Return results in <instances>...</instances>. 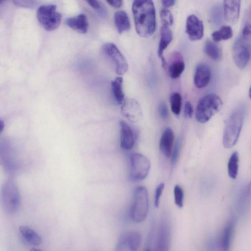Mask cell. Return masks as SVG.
<instances>
[{
    "mask_svg": "<svg viewBox=\"0 0 251 251\" xmlns=\"http://www.w3.org/2000/svg\"><path fill=\"white\" fill-rule=\"evenodd\" d=\"M132 11L137 33L148 38L154 33L156 27L155 10L152 0H134Z\"/></svg>",
    "mask_w": 251,
    "mask_h": 251,
    "instance_id": "obj_1",
    "label": "cell"
},
{
    "mask_svg": "<svg viewBox=\"0 0 251 251\" xmlns=\"http://www.w3.org/2000/svg\"><path fill=\"white\" fill-rule=\"evenodd\" d=\"M244 115V108L239 107L230 116L223 134V143L225 148H230L236 144L242 128Z\"/></svg>",
    "mask_w": 251,
    "mask_h": 251,
    "instance_id": "obj_2",
    "label": "cell"
},
{
    "mask_svg": "<svg viewBox=\"0 0 251 251\" xmlns=\"http://www.w3.org/2000/svg\"><path fill=\"white\" fill-rule=\"evenodd\" d=\"M223 102L216 94H210L201 98L197 105L196 120L201 123L207 122L222 108Z\"/></svg>",
    "mask_w": 251,
    "mask_h": 251,
    "instance_id": "obj_3",
    "label": "cell"
},
{
    "mask_svg": "<svg viewBox=\"0 0 251 251\" xmlns=\"http://www.w3.org/2000/svg\"><path fill=\"white\" fill-rule=\"evenodd\" d=\"M149 205L148 192L146 187L142 186L136 187L130 211L132 221L137 223L143 222L147 216Z\"/></svg>",
    "mask_w": 251,
    "mask_h": 251,
    "instance_id": "obj_4",
    "label": "cell"
},
{
    "mask_svg": "<svg viewBox=\"0 0 251 251\" xmlns=\"http://www.w3.org/2000/svg\"><path fill=\"white\" fill-rule=\"evenodd\" d=\"M1 200L6 212L13 214L18 211L20 205V193L17 185L13 180H7L3 184L1 189Z\"/></svg>",
    "mask_w": 251,
    "mask_h": 251,
    "instance_id": "obj_5",
    "label": "cell"
},
{
    "mask_svg": "<svg viewBox=\"0 0 251 251\" xmlns=\"http://www.w3.org/2000/svg\"><path fill=\"white\" fill-rule=\"evenodd\" d=\"M151 168L149 159L139 153H133L129 157V177L134 181L144 179Z\"/></svg>",
    "mask_w": 251,
    "mask_h": 251,
    "instance_id": "obj_6",
    "label": "cell"
},
{
    "mask_svg": "<svg viewBox=\"0 0 251 251\" xmlns=\"http://www.w3.org/2000/svg\"><path fill=\"white\" fill-rule=\"evenodd\" d=\"M37 18L47 31L56 29L60 25L62 16L56 11V6L53 4L44 5L40 6L37 11Z\"/></svg>",
    "mask_w": 251,
    "mask_h": 251,
    "instance_id": "obj_7",
    "label": "cell"
},
{
    "mask_svg": "<svg viewBox=\"0 0 251 251\" xmlns=\"http://www.w3.org/2000/svg\"><path fill=\"white\" fill-rule=\"evenodd\" d=\"M102 52L116 74L122 75L126 73L128 69L127 62L115 44L111 43L104 44L102 47Z\"/></svg>",
    "mask_w": 251,
    "mask_h": 251,
    "instance_id": "obj_8",
    "label": "cell"
},
{
    "mask_svg": "<svg viewBox=\"0 0 251 251\" xmlns=\"http://www.w3.org/2000/svg\"><path fill=\"white\" fill-rule=\"evenodd\" d=\"M251 39L241 35L235 40L232 47V56L235 65L242 69L248 65L251 54Z\"/></svg>",
    "mask_w": 251,
    "mask_h": 251,
    "instance_id": "obj_9",
    "label": "cell"
},
{
    "mask_svg": "<svg viewBox=\"0 0 251 251\" xmlns=\"http://www.w3.org/2000/svg\"><path fill=\"white\" fill-rule=\"evenodd\" d=\"M141 240V235L137 231L124 232L119 236L116 246V251H137L140 246Z\"/></svg>",
    "mask_w": 251,
    "mask_h": 251,
    "instance_id": "obj_10",
    "label": "cell"
},
{
    "mask_svg": "<svg viewBox=\"0 0 251 251\" xmlns=\"http://www.w3.org/2000/svg\"><path fill=\"white\" fill-rule=\"evenodd\" d=\"M121 113L130 122L136 123L143 118V110L139 102L133 98L125 99L122 103Z\"/></svg>",
    "mask_w": 251,
    "mask_h": 251,
    "instance_id": "obj_11",
    "label": "cell"
},
{
    "mask_svg": "<svg viewBox=\"0 0 251 251\" xmlns=\"http://www.w3.org/2000/svg\"><path fill=\"white\" fill-rule=\"evenodd\" d=\"M186 32L189 39L192 41L201 39L204 33V27L202 21L195 15H189L186 21Z\"/></svg>",
    "mask_w": 251,
    "mask_h": 251,
    "instance_id": "obj_12",
    "label": "cell"
},
{
    "mask_svg": "<svg viewBox=\"0 0 251 251\" xmlns=\"http://www.w3.org/2000/svg\"><path fill=\"white\" fill-rule=\"evenodd\" d=\"M120 146L124 150L128 151L134 146L137 135L131 126L125 121H120Z\"/></svg>",
    "mask_w": 251,
    "mask_h": 251,
    "instance_id": "obj_13",
    "label": "cell"
},
{
    "mask_svg": "<svg viewBox=\"0 0 251 251\" xmlns=\"http://www.w3.org/2000/svg\"><path fill=\"white\" fill-rule=\"evenodd\" d=\"M241 0H224L223 10L226 20L229 24L237 22L240 11Z\"/></svg>",
    "mask_w": 251,
    "mask_h": 251,
    "instance_id": "obj_14",
    "label": "cell"
},
{
    "mask_svg": "<svg viewBox=\"0 0 251 251\" xmlns=\"http://www.w3.org/2000/svg\"><path fill=\"white\" fill-rule=\"evenodd\" d=\"M211 78V71L206 64L200 63L197 65L194 77V84L198 88L206 87Z\"/></svg>",
    "mask_w": 251,
    "mask_h": 251,
    "instance_id": "obj_15",
    "label": "cell"
},
{
    "mask_svg": "<svg viewBox=\"0 0 251 251\" xmlns=\"http://www.w3.org/2000/svg\"><path fill=\"white\" fill-rule=\"evenodd\" d=\"M65 22L69 27L79 33L85 34L87 32L89 24L87 18L84 14L69 18Z\"/></svg>",
    "mask_w": 251,
    "mask_h": 251,
    "instance_id": "obj_16",
    "label": "cell"
},
{
    "mask_svg": "<svg viewBox=\"0 0 251 251\" xmlns=\"http://www.w3.org/2000/svg\"><path fill=\"white\" fill-rule=\"evenodd\" d=\"M174 133L170 128H167L160 138L159 148L162 153L167 157H170L173 151Z\"/></svg>",
    "mask_w": 251,
    "mask_h": 251,
    "instance_id": "obj_17",
    "label": "cell"
},
{
    "mask_svg": "<svg viewBox=\"0 0 251 251\" xmlns=\"http://www.w3.org/2000/svg\"><path fill=\"white\" fill-rule=\"evenodd\" d=\"M172 58V63L168 67V72L170 76L175 79L181 75L185 68V64L182 57L179 53H175Z\"/></svg>",
    "mask_w": 251,
    "mask_h": 251,
    "instance_id": "obj_18",
    "label": "cell"
},
{
    "mask_svg": "<svg viewBox=\"0 0 251 251\" xmlns=\"http://www.w3.org/2000/svg\"><path fill=\"white\" fill-rule=\"evenodd\" d=\"M114 20L115 26L119 33L128 31L130 28V23L127 13L123 10L115 13Z\"/></svg>",
    "mask_w": 251,
    "mask_h": 251,
    "instance_id": "obj_19",
    "label": "cell"
},
{
    "mask_svg": "<svg viewBox=\"0 0 251 251\" xmlns=\"http://www.w3.org/2000/svg\"><path fill=\"white\" fill-rule=\"evenodd\" d=\"M173 40V34L169 26L162 25L160 30V39L158 49V56L163 57L164 50L167 48Z\"/></svg>",
    "mask_w": 251,
    "mask_h": 251,
    "instance_id": "obj_20",
    "label": "cell"
},
{
    "mask_svg": "<svg viewBox=\"0 0 251 251\" xmlns=\"http://www.w3.org/2000/svg\"><path fill=\"white\" fill-rule=\"evenodd\" d=\"M170 229L167 224L163 223L160 226L157 238L156 246L158 250H167L170 240Z\"/></svg>",
    "mask_w": 251,
    "mask_h": 251,
    "instance_id": "obj_21",
    "label": "cell"
},
{
    "mask_svg": "<svg viewBox=\"0 0 251 251\" xmlns=\"http://www.w3.org/2000/svg\"><path fill=\"white\" fill-rule=\"evenodd\" d=\"M19 230L23 237L29 244L36 246H38L41 244V236L28 226H20Z\"/></svg>",
    "mask_w": 251,
    "mask_h": 251,
    "instance_id": "obj_22",
    "label": "cell"
},
{
    "mask_svg": "<svg viewBox=\"0 0 251 251\" xmlns=\"http://www.w3.org/2000/svg\"><path fill=\"white\" fill-rule=\"evenodd\" d=\"M205 54L214 60L218 61L222 57V51L220 48L215 42L207 40L204 45Z\"/></svg>",
    "mask_w": 251,
    "mask_h": 251,
    "instance_id": "obj_23",
    "label": "cell"
},
{
    "mask_svg": "<svg viewBox=\"0 0 251 251\" xmlns=\"http://www.w3.org/2000/svg\"><path fill=\"white\" fill-rule=\"evenodd\" d=\"M123 82L122 77L118 76L111 82L114 98L120 104H122L125 99V95L123 91Z\"/></svg>",
    "mask_w": 251,
    "mask_h": 251,
    "instance_id": "obj_24",
    "label": "cell"
},
{
    "mask_svg": "<svg viewBox=\"0 0 251 251\" xmlns=\"http://www.w3.org/2000/svg\"><path fill=\"white\" fill-rule=\"evenodd\" d=\"M224 16L223 8L221 4H217L213 6L210 11V21L214 26L220 25Z\"/></svg>",
    "mask_w": 251,
    "mask_h": 251,
    "instance_id": "obj_25",
    "label": "cell"
},
{
    "mask_svg": "<svg viewBox=\"0 0 251 251\" xmlns=\"http://www.w3.org/2000/svg\"><path fill=\"white\" fill-rule=\"evenodd\" d=\"M234 223L229 222L224 228L222 237V247L223 250H229L231 240L234 228Z\"/></svg>",
    "mask_w": 251,
    "mask_h": 251,
    "instance_id": "obj_26",
    "label": "cell"
},
{
    "mask_svg": "<svg viewBox=\"0 0 251 251\" xmlns=\"http://www.w3.org/2000/svg\"><path fill=\"white\" fill-rule=\"evenodd\" d=\"M233 36V31L229 26H223L212 34V37L215 42L226 40Z\"/></svg>",
    "mask_w": 251,
    "mask_h": 251,
    "instance_id": "obj_27",
    "label": "cell"
},
{
    "mask_svg": "<svg viewBox=\"0 0 251 251\" xmlns=\"http://www.w3.org/2000/svg\"><path fill=\"white\" fill-rule=\"evenodd\" d=\"M239 168V155L237 151L234 152L230 156L228 164L227 170L229 176L235 179L237 177Z\"/></svg>",
    "mask_w": 251,
    "mask_h": 251,
    "instance_id": "obj_28",
    "label": "cell"
},
{
    "mask_svg": "<svg viewBox=\"0 0 251 251\" xmlns=\"http://www.w3.org/2000/svg\"><path fill=\"white\" fill-rule=\"evenodd\" d=\"M182 98L180 94L177 92L173 93L170 98V105L172 111L178 115L181 107Z\"/></svg>",
    "mask_w": 251,
    "mask_h": 251,
    "instance_id": "obj_29",
    "label": "cell"
},
{
    "mask_svg": "<svg viewBox=\"0 0 251 251\" xmlns=\"http://www.w3.org/2000/svg\"><path fill=\"white\" fill-rule=\"evenodd\" d=\"M175 202L179 208L183 206L184 192L182 188L178 185H176L174 190Z\"/></svg>",
    "mask_w": 251,
    "mask_h": 251,
    "instance_id": "obj_30",
    "label": "cell"
},
{
    "mask_svg": "<svg viewBox=\"0 0 251 251\" xmlns=\"http://www.w3.org/2000/svg\"><path fill=\"white\" fill-rule=\"evenodd\" d=\"M181 146V139L179 138L177 140L174 147V150L173 151H172V152L171 154V165L172 168H174L175 167L178 160L180 152Z\"/></svg>",
    "mask_w": 251,
    "mask_h": 251,
    "instance_id": "obj_31",
    "label": "cell"
},
{
    "mask_svg": "<svg viewBox=\"0 0 251 251\" xmlns=\"http://www.w3.org/2000/svg\"><path fill=\"white\" fill-rule=\"evenodd\" d=\"M160 18L163 25L169 26L174 22L173 16L168 9H164L160 12Z\"/></svg>",
    "mask_w": 251,
    "mask_h": 251,
    "instance_id": "obj_32",
    "label": "cell"
},
{
    "mask_svg": "<svg viewBox=\"0 0 251 251\" xmlns=\"http://www.w3.org/2000/svg\"><path fill=\"white\" fill-rule=\"evenodd\" d=\"M14 5L26 8H34L37 3V0H12Z\"/></svg>",
    "mask_w": 251,
    "mask_h": 251,
    "instance_id": "obj_33",
    "label": "cell"
},
{
    "mask_svg": "<svg viewBox=\"0 0 251 251\" xmlns=\"http://www.w3.org/2000/svg\"><path fill=\"white\" fill-rule=\"evenodd\" d=\"M164 184L163 183H161L158 185L155 189L154 195V206L156 208H157L159 206L160 197L164 190Z\"/></svg>",
    "mask_w": 251,
    "mask_h": 251,
    "instance_id": "obj_34",
    "label": "cell"
},
{
    "mask_svg": "<svg viewBox=\"0 0 251 251\" xmlns=\"http://www.w3.org/2000/svg\"><path fill=\"white\" fill-rule=\"evenodd\" d=\"M240 35L245 38L251 39V29L250 22L247 21L245 23Z\"/></svg>",
    "mask_w": 251,
    "mask_h": 251,
    "instance_id": "obj_35",
    "label": "cell"
},
{
    "mask_svg": "<svg viewBox=\"0 0 251 251\" xmlns=\"http://www.w3.org/2000/svg\"><path fill=\"white\" fill-rule=\"evenodd\" d=\"M158 111L160 117L163 119H166L168 117V111L167 107L164 102H161L158 106Z\"/></svg>",
    "mask_w": 251,
    "mask_h": 251,
    "instance_id": "obj_36",
    "label": "cell"
},
{
    "mask_svg": "<svg viewBox=\"0 0 251 251\" xmlns=\"http://www.w3.org/2000/svg\"><path fill=\"white\" fill-rule=\"evenodd\" d=\"M193 112V107L189 101H186L184 106V115L187 118H191Z\"/></svg>",
    "mask_w": 251,
    "mask_h": 251,
    "instance_id": "obj_37",
    "label": "cell"
},
{
    "mask_svg": "<svg viewBox=\"0 0 251 251\" xmlns=\"http://www.w3.org/2000/svg\"><path fill=\"white\" fill-rule=\"evenodd\" d=\"M112 7L115 8H120L123 4V0H106Z\"/></svg>",
    "mask_w": 251,
    "mask_h": 251,
    "instance_id": "obj_38",
    "label": "cell"
},
{
    "mask_svg": "<svg viewBox=\"0 0 251 251\" xmlns=\"http://www.w3.org/2000/svg\"><path fill=\"white\" fill-rule=\"evenodd\" d=\"M86 1L91 7L97 10L100 8V4L98 0H86Z\"/></svg>",
    "mask_w": 251,
    "mask_h": 251,
    "instance_id": "obj_39",
    "label": "cell"
},
{
    "mask_svg": "<svg viewBox=\"0 0 251 251\" xmlns=\"http://www.w3.org/2000/svg\"><path fill=\"white\" fill-rule=\"evenodd\" d=\"M176 0H161L163 6L165 7H169L173 6Z\"/></svg>",
    "mask_w": 251,
    "mask_h": 251,
    "instance_id": "obj_40",
    "label": "cell"
},
{
    "mask_svg": "<svg viewBox=\"0 0 251 251\" xmlns=\"http://www.w3.org/2000/svg\"><path fill=\"white\" fill-rule=\"evenodd\" d=\"M5 0H0V4L2 3Z\"/></svg>",
    "mask_w": 251,
    "mask_h": 251,
    "instance_id": "obj_41",
    "label": "cell"
}]
</instances>
